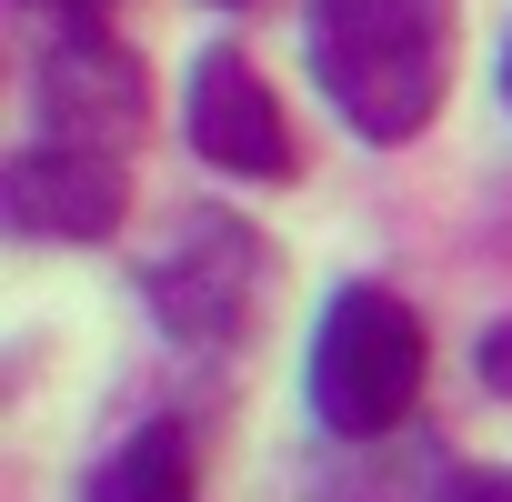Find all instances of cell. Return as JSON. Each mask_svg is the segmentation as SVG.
I'll use <instances>...</instances> for the list:
<instances>
[{
    "mask_svg": "<svg viewBox=\"0 0 512 502\" xmlns=\"http://www.w3.org/2000/svg\"><path fill=\"white\" fill-rule=\"evenodd\" d=\"M302 392H312V422H322L332 442H382V432L422 402V322H412V302L382 292V282L332 292L322 322H312V372H302Z\"/></svg>",
    "mask_w": 512,
    "mask_h": 502,
    "instance_id": "2",
    "label": "cell"
},
{
    "mask_svg": "<svg viewBox=\"0 0 512 502\" xmlns=\"http://www.w3.org/2000/svg\"><path fill=\"white\" fill-rule=\"evenodd\" d=\"M502 101H512V51H502Z\"/></svg>",
    "mask_w": 512,
    "mask_h": 502,
    "instance_id": "9",
    "label": "cell"
},
{
    "mask_svg": "<svg viewBox=\"0 0 512 502\" xmlns=\"http://www.w3.org/2000/svg\"><path fill=\"white\" fill-rule=\"evenodd\" d=\"M302 51L352 141H412L452 81V0H312Z\"/></svg>",
    "mask_w": 512,
    "mask_h": 502,
    "instance_id": "1",
    "label": "cell"
},
{
    "mask_svg": "<svg viewBox=\"0 0 512 502\" xmlns=\"http://www.w3.org/2000/svg\"><path fill=\"white\" fill-rule=\"evenodd\" d=\"M262 272H272V262H262V241H251V231L201 221L171 262H151V312H161L171 342L221 352V342L251 332V312H262Z\"/></svg>",
    "mask_w": 512,
    "mask_h": 502,
    "instance_id": "4",
    "label": "cell"
},
{
    "mask_svg": "<svg viewBox=\"0 0 512 502\" xmlns=\"http://www.w3.org/2000/svg\"><path fill=\"white\" fill-rule=\"evenodd\" d=\"M31 101H41V121H51L61 141H101V151H131L141 121H151V81H141V61H131L101 21H81V11L41 41Z\"/></svg>",
    "mask_w": 512,
    "mask_h": 502,
    "instance_id": "3",
    "label": "cell"
},
{
    "mask_svg": "<svg viewBox=\"0 0 512 502\" xmlns=\"http://www.w3.org/2000/svg\"><path fill=\"white\" fill-rule=\"evenodd\" d=\"M61 11H91V0H61Z\"/></svg>",
    "mask_w": 512,
    "mask_h": 502,
    "instance_id": "10",
    "label": "cell"
},
{
    "mask_svg": "<svg viewBox=\"0 0 512 502\" xmlns=\"http://www.w3.org/2000/svg\"><path fill=\"white\" fill-rule=\"evenodd\" d=\"M181 131H191V151H201L211 171H231V181H282V171H292V121H282L272 81L251 71L241 51H201V61H191V81H181Z\"/></svg>",
    "mask_w": 512,
    "mask_h": 502,
    "instance_id": "5",
    "label": "cell"
},
{
    "mask_svg": "<svg viewBox=\"0 0 512 502\" xmlns=\"http://www.w3.org/2000/svg\"><path fill=\"white\" fill-rule=\"evenodd\" d=\"M442 502H512V472H452Z\"/></svg>",
    "mask_w": 512,
    "mask_h": 502,
    "instance_id": "8",
    "label": "cell"
},
{
    "mask_svg": "<svg viewBox=\"0 0 512 502\" xmlns=\"http://www.w3.org/2000/svg\"><path fill=\"white\" fill-rule=\"evenodd\" d=\"M81 502H201V452L181 422H141L121 432V452L81 482Z\"/></svg>",
    "mask_w": 512,
    "mask_h": 502,
    "instance_id": "7",
    "label": "cell"
},
{
    "mask_svg": "<svg viewBox=\"0 0 512 502\" xmlns=\"http://www.w3.org/2000/svg\"><path fill=\"white\" fill-rule=\"evenodd\" d=\"M0 201H11V231H31V241H101V231H121L131 181H121V151L61 141V131H51V141L11 151Z\"/></svg>",
    "mask_w": 512,
    "mask_h": 502,
    "instance_id": "6",
    "label": "cell"
}]
</instances>
